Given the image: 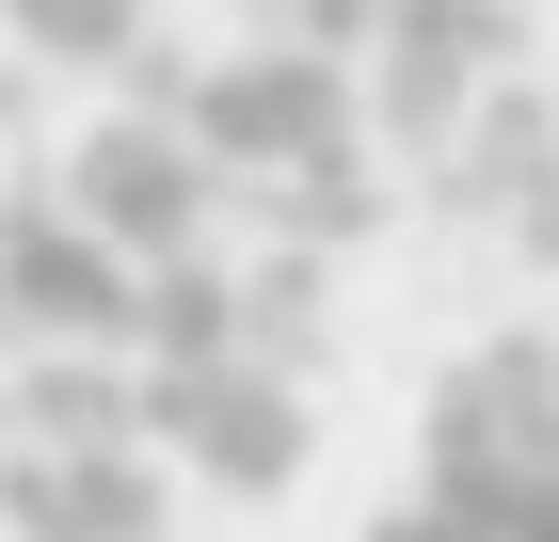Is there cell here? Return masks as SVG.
Here are the masks:
<instances>
[{
	"instance_id": "obj_1",
	"label": "cell",
	"mask_w": 559,
	"mask_h": 542,
	"mask_svg": "<svg viewBox=\"0 0 559 542\" xmlns=\"http://www.w3.org/2000/svg\"><path fill=\"white\" fill-rule=\"evenodd\" d=\"M368 542H559V351L544 335H496L431 383L416 495Z\"/></svg>"
},
{
	"instance_id": "obj_2",
	"label": "cell",
	"mask_w": 559,
	"mask_h": 542,
	"mask_svg": "<svg viewBox=\"0 0 559 542\" xmlns=\"http://www.w3.org/2000/svg\"><path fill=\"white\" fill-rule=\"evenodd\" d=\"M160 415H176V447L209 462L224 495H272V479L304 462V415H288V383H272V368H240V351H192V368L160 383Z\"/></svg>"
},
{
	"instance_id": "obj_3",
	"label": "cell",
	"mask_w": 559,
	"mask_h": 542,
	"mask_svg": "<svg viewBox=\"0 0 559 542\" xmlns=\"http://www.w3.org/2000/svg\"><path fill=\"white\" fill-rule=\"evenodd\" d=\"M0 510H16V542H160V479L129 447H16Z\"/></svg>"
}]
</instances>
